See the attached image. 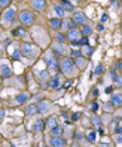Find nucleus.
I'll list each match as a JSON object with an SVG mask.
<instances>
[{"label": "nucleus", "mask_w": 122, "mask_h": 147, "mask_svg": "<svg viewBox=\"0 0 122 147\" xmlns=\"http://www.w3.org/2000/svg\"><path fill=\"white\" fill-rule=\"evenodd\" d=\"M59 69H60V72H62L65 76H68V77H74V76H76V72H77V67L74 65L73 59L69 58V56L62 59V62H60V65H59Z\"/></svg>", "instance_id": "obj_1"}, {"label": "nucleus", "mask_w": 122, "mask_h": 147, "mask_svg": "<svg viewBox=\"0 0 122 147\" xmlns=\"http://www.w3.org/2000/svg\"><path fill=\"white\" fill-rule=\"evenodd\" d=\"M21 53L28 58V59H35L39 53V48L35 46L34 44H30V42H23L21 45Z\"/></svg>", "instance_id": "obj_2"}, {"label": "nucleus", "mask_w": 122, "mask_h": 147, "mask_svg": "<svg viewBox=\"0 0 122 147\" xmlns=\"http://www.w3.org/2000/svg\"><path fill=\"white\" fill-rule=\"evenodd\" d=\"M45 63H46V69L49 70L51 74H56L58 70H59V63L56 60V56L52 53H48L45 56Z\"/></svg>", "instance_id": "obj_3"}, {"label": "nucleus", "mask_w": 122, "mask_h": 147, "mask_svg": "<svg viewBox=\"0 0 122 147\" xmlns=\"http://www.w3.org/2000/svg\"><path fill=\"white\" fill-rule=\"evenodd\" d=\"M18 18H20V21H21V24H23V25H32V24H34V21H35L34 14H32L31 11H28V10L21 11Z\"/></svg>", "instance_id": "obj_4"}, {"label": "nucleus", "mask_w": 122, "mask_h": 147, "mask_svg": "<svg viewBox=\"0 0 122 147\" xmlns=\"http://www.w3.org/2000/svg\"><path fill=\"white\" fill-rule=\"evenodd\" d=\"M80 36H82V34L80 31L77 30V28H70L68 34H66V39L72 42V41H77V39H80Z\"/></svg>", "instance_id": "obj_5"}, {"label": "nucleus", "mask_w": 122, "mask_h": 147, "mask_svg": "<svg viewBox=\"0 0 122 147\" xmlns=\"http://www.w3.org/2000/svg\"><path fill=\"white\" fill-rule=\"evenodd\" d=\"M60 79H59V76H56V74H53L52 77L48 80V85H49V88L51 90H58V88H60Z\"/></svg>", "instance_id": "obj_6"}, {"label": "nucleus", "mask_w": 122, "mask_h": 147, "mask_svg": "<svg viewBox=\"0 0 122 147\" xmlns=\"http://www.w3.org/2000/svg\"><path fill=\"white\" fill-rule=\"evenodd\" d=\"M66 140L63 139V137H60V136H52V139L49 140V144L51 146H56V147H63L66 146Z\"/></svg>", "instance_id": "obj_7"}, {"label": "nucleus", "mask_w": 122, "mask_h": 147, "mask_svg": "<svg viewBox=\"0 0 122 147\" xmlns=\"http://www.w3.org/2000/svg\"><path fill=\"white\" fill-rule=\"evenodd\" d=\"M14 17H16V9H14V7H10V9L6 10L3 21H4L6 24H9V23H11V21L14 20Z\"/></svg>", "instance_id": "obj_8"}, {"label": "nucleus", "mask_w": 122, "mask_h": 147, "mask_svg": "<svg viewBox=\"0 0 122 147\" xmlns=\"http://www.w3.org/2000/svg\"><path fill=\"white\" fill-rule=\"evenodd\" d=\"M73 21H74V24L77 25V24H80V25H84L86 24V16L82 13V11H76L74 14H73V18H72Z\"/></svg>", "instance_id": "obj_9"}, {"label": "nucleus", "mask_w": 122, "mask_h": 147, "mask_svg": "<svg viewBox=\"0 0 122 147\" xmlns=\"http://www.w3.org/2000/svg\"><path fill=\"white\" fill-rule=\"evenodd\" d=\"M31 7L35 11H42L46 7V1L45 0H32L31 1Z\"/></svg>", "instance_id": "obj_10"}, {"label": "nucleus", "mask_w": 122, "mask_h": 147, "mask_svg": "<svg viewBox=\"0 0 122 147\" xmlns=\"http://www.w3.org/2000/svg\"><path fill=\"white\" fill-rule=\"evenodd\" d=\"M73 62H74V65H76V67H77L79 70H83V69H86V66H87V59L83 58V56L74 58Z\"/></svg>", "instance_id": "obj_11"}, {"label": "nucleus", "mask_w": 122, "mask_h": 147, "mask_svg": "<svg viewBox=\"0 0 122 147\" xmlns=\"http://www.w3.org/2000/svg\"><path fill=\"white\" fill-rule=\"evenodd\" d=\"M0 76L4 79L11 77V67L7 65H0Z\"/></svg>", "instance_id": "obj_12"}, {"label": "nucleus", "mask_w": 122, "mask_h": 147, "mask_svg": "<svg viewBox=\"0 0 122 147\" xmlns=\"http://www.w3.org/2000/svg\"><path fill=\"white\" fill-rule=\"evenodd\" d=\"M36 107H38V112L42 115H45L49 111V102L48 101H41L39 104H36Z\"/></svg>", "instance_id": "obj_13"}, {"label": "nucleus", "mask_w": 122, "mask_h": 147, "mask_svg": "<svg viewBox=\"0 0 122 147\" xmlns=\"http://www.w3.org/2000/svg\"><path fill=\"white\" fill-rule=\"evenodd\" d=\"M49 25H51L52 30L58 31V30L62 28V20H60L59 17H58V18H51V20H49Z\"/></svg>", "instance_id": "obj_14"}, {"label": "nucleus", "mask_w": 122, "mask_h": 147, "mask_svg": "<svg viewBox=\"0 0 122 147\" xmlns=\"http://www.w3.org/2000/svg\"><path fill=\"white\" fill-rule=\"evenodd\" d=\"M49 76H51V73H49L48 69H46V70H39V72H36V77H38L41 81H46V80L49 79Z\"/></svg>", "instance_id": "obj_15"}, {"label": "nucleus", "mask_w": 122, "mask_h": 147, "mask_svg": "<svg viewBox=\"0 0 122 147\" xmlns=\"http://www.w3.org/2000/svg\"><path fill=\"white\" fill-rule=\"evenodd\" d=\"M52 52L56 55V56H62V55L65 53V46H63V44H56V45H53Z\"/></svg>", "instance_id": "obj_16"}, {"label": "nucleus", "mask_w": 122, "mask_h": 147, "mask_svg": "<svg viewBox=\"0 0 122 147\" xmlns=\"http://www.w3.org/2000/svg\"><path fill=\"white\" fill-rule=\"evenodd\" d=\"M111 104L114 107H122V94H114L111 97Z\"/></svg>", "instance_id": "obj_17"}, {"label": "nucleus", "mask_w": 122, "mask_h": 147, "mask_svg": "<svg viewBox=\"0 0 122 147\" xmlns=\"http://www.w3.org/2000/svg\"><path fill=\"white\" fill-rule=\"evenodd\" d=\"M30 94L28 93H21V94H18L17 97H16V101H17L18 104H25L28 99H30Z\"/></svg>", "instance_id": "obj_18"}, {"label": "nucleus", "mask_w": 122, "mask_h": 147, "mask_svg": "<svg viewBox=\"0 0 122 147\" xmlns=\"http://www.w3.org/2000/svg\"><path fill=\"white\" fill-rule=\"evenodd\" d=\"M34 129L36 132H44V130H45V123H44V121H42L41 118H38V119L35 121Z\"/></svg>", "instance_id": "obj_19"}, {"label": "nucleus", "mask_w": 122, "mask_h": 147, "mask_svg": "<svg viewBox=\"0 0 122 147\" xmlns=\"http://www.w3.org/2000/svg\"><path fill=\"white\" fill-rule=\"evenodd\" d=\"M38 112V107L35 105V104H31V105H28L27 108H25V114L28 115V116H32Z\"/></svg>", "instance_id": "obj_20"}, {"label": "nucleus", "mask_w": 122, "mask_h": 147, "mask_svg": "<svg viewBox=\"0 0 122 147\" xmlns=\"http://www.w3.org/2000/svg\"><path fill=\"white\" fill-rule=\"evenodd\" d=\"M63 132H65V129H63L62 126L56 125V126H53L52 129H51V134H52V136H62Z\"/></svg>", "instance_id": "obj_21"}, {"label": "nucleus", "mask_w": 122, "mask_h": 147, "mask_svg": "<svg viewBox=\"0 0 122 147\" xmlns=\"http://www.w3.org/2000/svg\"><path fill=\"white\" fill-rule=\"evenodd\" d=\"M58 125V118L52 115V116H49L48 118V121H46V128H49V129H52L53 126H56Z\"/></svg>", "instance_id": "obj_22"}, {"label": "nucleus", "mask_w": 122, "mask_h": 147, "mask_svg": "<svg viewBox=\"0 0 122 147\" xmlns=\"http://www.w3.org/2000/svg\"><path fill=\"white\" fill-rule=\"evenodd\" d=\"M82 52H83V55H84L86 58H90V56L94 53V48H93V46H90V45H84Z\"/></svg>", "instance_id": "obj_23"}, {"label": "nucleus", "mask_w": 122, "mask_h": 147, "mask_svg": "<svg viewBox=\"0 0 122 147\" xmlns=\"http://www.w3.org/2000/svg\"><path fill=\"white\" fill-rule=\"evenodd\" d=\"M62 7L65 9V11H73L74 10V6L70 3L69 0H62Z\"/></svg>", "instance_id": "obj_24"}, {"label": "nucleus", "mask_w": 122, "mask_h": 147, "mask_svg": "<svg viewBox=\"0 0 122 147\" xmlns=\"http://www.w3.org/2000/svg\"><path fill=\"white\" fill-rule=\"evenodd\" d=\"M53 10H55V13L58 14V17H59V18H60V17H65V9H63L62 6L55 4V6H53Z\"/></svg>", "instance_id": "obj_25"}, {"label": "nucleus", "mask_w": 122, "mask_h": 147, "mask_svg": "<svg viewBox=\"0 0 122 147\" xmlns=\"http://www.w3.org/2000/svg\"><path fill=\"white\" fill-rule=\"evenodd\" d=\"M80 34H82L83 36H88V35L93 34V28H91L90 25H83V28L80 30Z\"/></svg>", "instance_id": "obj_26"}, {"label": "nucleus", "mask_w": 122, "mask_h": 147, "mask_svg": "<svg viewBox=\"0 0 122 147\" xmlns=\"http://www.w3.org/2000/svg\"><path fill=\"white\" fill-rule=\"evenodd\" d=\"M10 58H11V60H18V59L21 58V50H20V49H14V50L10 53Z\"/></svg>", "instance_id": "obj_27"}, {"label": "nucleus", "mask_w": 122, "mask_h": 147, "mask_svg": "<svg viewBox=\"0 0 122 147\" xmlns=\"http://www.w3.org/2000/svg\"><path fill=\"white\" fill-rule=\"evenodd\" d=\"M13 35H16V36H24V35H25V28L17 27V28L13 31Z\"/></svg>", "instance_id": "obj_28"}, {"label": "nucleus", "mask_w": 122, "mask_h": 147, "mask_svg": "<svg viewBox=\"0 0 122 147\" xmlns=\"http://www.w3.org/2000/svg\"><path fill=\"white\" fill-rule=\"evenodd\" d=\"M55 39H56V42H58V44H65V41H66V36H65L63 34L58 32L56 35H55Z\"/></svg>", "instance_id": "obj_29"}, {"label": "nucleus", "mask_w": 122, "mask_h": 147, "mask_svg": "<svg viewBox=\"0 0 122 147\" xmlns=\"http://www.w3.org/2000/svg\"><path fill=\"white\" fill-rule=\"evenodd\" d=\"M112 81H114V84L117 85V87H122V76H117V77H114L112 79Z\"/></svg>", "instance_id": "obj_30"}, {"label": "nucleus", "mask_w": 122, "mask_h": 147, "mask_svg": "<svg viewBox=\"0 0 122 147\" xmlns=\"http://www.w3.org/2000/svg\"><path fill=\"white\" fill-rule=\"evenodd\" d=\"M103 72H104V66H103V65H97L95 70H94V74H97V76H101V74H103Z\"/></svg>", "instance_id": "obj_31"}, {"label": "nucleus", "mask_w": 122, "mask_h": 147, "mask_svg": "<svg viewBox=\"0 0 122 147\" xmlns=\"http://www.w3.org/2000/svg\"><path fill=\"white\" fill-rule=\"evenodd\" d=\"M79 42H80V46H84V45H88V36H80Z\"/></svg>", "instance_id": "obj_32"}, {"label": "nucleus", "mask_w": 122, "mask_h": 147, "mask_svg": "<svg viewBox=\"0 0 122 147\" xmlns=\"http://www.w3.org/2000/svg\"><path fill=\"white\" fill-rule=\"evenodd\" d=\"M87 139H88V142H91V143H94L95 142V133L91 130V132H88V134H87Z\"/></svg>", "instance_id": "obj_33"}, {"label": "nucleus", "mask_w": 122, "mask_h": 147, "mask_svg": "<svg viewBox=\"0 0 122 147\" xmlns=\"http://www.w3.org/2000/svg\"><path fill=\"white\" fill-rule=\"evenodd\" d=\"M79 56H83L82 50H72V58H79Z\"/></svg>", "instance_id": "obj_34"}, {"label": "nucleus", "mask_w": 122, "mask_h": 147, "mask_svg": "<svg viewBox=\"0 0 122 147\" xmlns=\"http://www.w3.org/2000/svg\"><path fill=\"white\" fill-rule=\"evenodd\" d=\"M93 123H94L95 126H100V125H101V118H100V116H94V118H93Z\"/></svg>", "instance_id": "obj_35"}, {"label": "nucleus", "mask_w": 122, "mask_h": 147, "mask_svg": "<svg viewBox=\"0 0 122 147\" xmlns=\"http://www.w3.org/2000/svg\"><path fill=\"white\" fill-rule=\"evenodd\" d=\"M80 116H82V115L79 114V112H76V114L72 115V121H73V122H77V121L80 119Z\"/></svg>", "instance_id": "obj_36"}, {"label": "nucleus", "mask_w": 122, "mask_h": 147, "mask_svg": "<svg viewBox=\"0 0 122 147\" xmlns=\"http://www.w3.org/2000/svg\"><path fill=\"white\" fill-rule=\"evenodd\" d=\"M10 0H0V7H9Z\"/></svg>", "instance_id": "obj_37"}, {"label": "nucleus", "mask_w": 122, "mask_h": 147, "mask_svg": "<svg viewBox=\"0 0 122 147\" xmlns=\"http://www.w3.org/2000/svg\"><path fill=\"white\" fill-rule=\"evenodd\" d=\"M115 142H117V144H119V146H122V133H118V136H117Z\"/></svg>", "instance_id": "obj_38"}, {"label": "nucleus", "mask_w": 122, "mask_h": 147, "mask_svg": "<svg viewBox=\"0 0 122 147\" xmlns=\"http://www.w3.org/2000/svg\"><path fill=\"white\" fill-rule=\"evenodd\" d=\"M91 111H93V112H97V111H98V104H97V102H91Z\"/></svg>", "instance_id": "obj_39"}, {"label": "nucleus", "mask_w": 122, "mask_h": 147, "mask_svg": "<svg viewBox=\"0 0 122 147\" xmlns=\"http://www.w3.org/2000/svg\"><path fill=\"white\" fill-rule=\"evenodd\" d=\"M41 90H46V88H49V85H48V81H41Z\"/></svg>", "instance_id": "obj_40"}, {"label": "nucleus", "mask_w": 122, "mask_h": 147, "mask_svg": "<svg viewBox=\"0 0 122 147\" xmlns=\"http://www.w3.org/2000/svg\"><path fill=\"white\" fill-rule=\"evenodd\" d=\"M70 87H72V80H68V81L63 84V88H66V90H68V88H70Z\"/></svg>", "instance_id": "obj_41"}, {"label": "nucleus", "mask_w": 122, "mask_h": 147, "mask_svg": "<svg viewBox=\"0 0 122 147\" xmlns=\"http://www.w3.org/2000/svg\"><path fill=\"white\" fill-rule=\"evenodd\" d=\"M97 132H98V133H100L101 136L104 134V128H103V125H100V126H97Z\"/></svg>", "instance_id": "obj_42"}, {"label": "nucleus", "mask_w": 122, "mask_h": 147, "mask_svg": "<svg viewBox=\"0 0 122 147\" xmlns=\"http://www.w3.org/2000/svg\"><path fill=\"white\" fill-rule=\"evenodd\" d=\"M98 95H100V90H98V88H94V90H93V97H98Z\"/></svg>", "instance_id": "obj_43"}, {"label": "nucleus", "mask_w": 122, "mask_h": 147, "mask_svg": "<svg viewBox=\"0 0 122 147\" xmlns=\"http://www.w3.org/2000/svg\"><path fill=\"white\" fill-rule=\"evenodd\" d=\"M97 31L103 32V31H104V25H103V24H98V25H97Z\"/></svg>", "instance_id": "obj_44"}, {"label": "nucleus", "mask_w": 122, "mask_h": 147, "mask_svg": "<svg viewBox=\"0 0 122 147\" xmlns=\"http://www.w3.org/2000/svg\"><path fill=\"white\" fill-rule=\"evenodd\" d=\"M117 76H118L117 70H111V79H114V77H117Z\"/></svg>", "instance_id": "obj_45"}, {"label": "nucleus", "mask_w": 122, "mask_h": 147, "mask_svg": "<svg viewBox=\"0 0 122 147\" xmlns=\"http://www.w3.org/2000/svg\"><path fill=\"white\" fill-rule=\"evenodd\" d=\"M4 115H6V111H4V109H0V121L4 118Z\"/></svg>", "instance_id": "obj_46"}, {"label": "nucleus", "mask_w": 122, "mask_h": 147, "mask_svg": "<svg viewBox=\"0 0 122 147\" xmlns=\"http://www.w3.org/2000/svg\"><path fill=\"white\" fill-rule=\"evenodd\" d=\"M108 20V14H103V17H101V21L104 23V21H107Z\"/></svg>", "instance_id": "obj_47"}, {"label": "nucleus", "mask_w": 122, "mask_h": 147, "mask_svg": "<svg viewBox=\"0 0 122 147\" xmlns=\"http://www.w3.org/2000/svg\"><path fill=\"white\" fill-rule=\"evenodd\" d=\"M74 137H76V139H83V134H82V133H76Z\"/></svg>", "instance_id": "obj_48"}, {"label": "nucleus", "mask_w": 122, "mask_h": 147, "mask_svg": "<svg viewBox=\"0 0 122 147\" xmlns=\"http://www.w3.org/2000/svg\"><path fill=\"white\" fill-rule=\"evenodd\" d=\"M115 132H117V133H122V126H118V128H115Z\"/></svg>", "instance_id": "obj_49"}, {"label": "nucleus", "mask_w": 122, "mask_h": 147, "mask_svg": "<svg viewBox=\"0 0 122 147\" xmlns=\"http://www.w3.org/2000/svg\"><path fill=\"white\" fill-rule=\"evenodd\" d=\"M111 91H112V87H107V88H105V93H107V94H109Z\"/></svg>", "instance_id": "obj_50"}, {"label": "nucleus", "mask_w": 122, "mask_h": 147, "mask_svg": "<svg viewBox=\"0 0 122 147\" xmlns=\"http://www.w3.org/2000/svg\"><path fill=\"white\" fill-rule=\"evenodd\" d=\"M118 69H119V72H122V60L118 63Z\"/></svg>", "instance_id": "obj_51"}, {"label": "nucleus", "mask_w": 122, "mask_h": 147, "mask_svg": "<svg viewBox=\"0 0 122 147\" xmlns=\"http://www.w3.org/2000/svg\"><path fill=\"white\" fill-rule=\"evenodd\" d=\"M0 83H1V76H0Z\"/></svg>", "instance_id": "obj_52"}]
</instances>
